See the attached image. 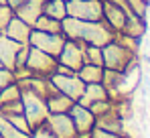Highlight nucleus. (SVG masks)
<instances>
[{
	"label": "nucleus",
	"mask_w": 150,
	"mask_h": 138,
	"mask_svg": "<svg viewBox=\"0 0 150 138\" xmlns=\"http://www.w3.org/2000/svg\"><path fill=\"white\" fill-rule=\"evenodd\" d=\"M57 57H53L49 53L37 49V47H30L28 49V57H26V67L33 71V75L37 77H51L55 71H57Z\"/></svg>",
	"instance_id": "20e7f679"
},
{
	"label": "nucleus",
	"mask_w": 150,
	"mask_h": 138,
	"mask_svg": "<svg viewBox=\"0 0 150 138\" xmlns=\"http://www.w3.org/2000/svg\"><path fill=\"white\" fill-rule=\"evenodd\" d=\"M75 73H77V77H79L83 83H101L103 67H101V65H91V63H83Z\"/></svg>",
	"instance_id": "a211bd4d"
},
{
	"label": "nucleus",
	"mask_w": 150,
	"mask_h": 138,
	"mask_svg": "<svg viewBox=\"0 0 150 138\" xmlns=\"http://www.w3.org/2000/svg\"><path fill=\"white\" fill-rule=\"evenodd\" d=\"M43 14H47L51 18H57V21H63L67 16V4L63 0H45Z\"/></svg>",
	"instance_id": "6ab92c4d"
},
{
	"label": "nucleus",
	"mask_w": 150,
	"mask_h": 138,
	"mask_svg": "<svg viewBox=\"0 0 150 138\" xmlns=\"http://www.w3.org/2000/svg\"><path fill=\"white\" fill-rule=\"evenodd\" d=\"M47 128L55 134L57 138H75L77 136V130H75V124L71 120L69 112H61V114H49L45 120Z\"/></svg>",
	"instance_id": "1a4fd4ad"
},
{
	"label": "nucleus",
	"mask_w": 150,
	"mask_h": 138,
	"mask_svg": "<svg viewBox=\"0 0 150 138\" xmlns=\"http://www.w3.org/2000/svg\"><path fill=\"white\" fill-rule=\"evenodd\" d=\"M0 138H30V134L21 132L6 116L0 114Z\"/></svg>",
	"instance_id": "412c9836"
},
{
	"label": "nucleus",
	"mask_w": 150,
	"mask_h": 138,
	"mask_svg": "<svg viewBox=\"0 0 150 138\" xmlns=\"http://www.w3.org/2000/svg\"><path fill=\"white\" fill-rule=\"evenodd\" d=\"M63 2H69V0H63Z\"/></svg>",
	"instance_id": "7c9ffc66"
},
{
	"label": "nucleus",
	"mask_w": 150,
	"mask_h": 138,
	"mask_svg": "<svg viewBox=\"0 0 150 138\" xmlns=\"http://www.w3.org/2000/svg\"><path fill=\"white\" fill-rule=\"evenodd\" d=\"M43 4H45V0H25L23 4H18L14 8V14L33 26L35 21L43 14Z\"/></svg>",
	"instance_id": "ddd939ff"
},
{
	"label": "nucleus",
	"mask_w": 150,
	"mask_h": 138,
	"mask_svg": "<svg viewBox=\"0 0 150 138\" xmlns=\"http://www.w3.org/2000/svg\"><path fill=\"white\" fill-rule=\"evenodd\" d=\"M126 18H128V12H126L124 8L112 4L110 0H103V21L110 24L116 33H122V28H124V24H126Z\"/></svg>",
	"instance_id": "f8f14e48"
},
{
	"label": "nucleus",
	"mask_w": 150,
	"mask_h": 138,
	"mask_svg": "<svg viewBox=\"0 0 150 138\" xmlns=\"http://www.w3.org/2000/svg\"><path fill=\"white\" fill-rule=\"evenodd\" d=\"M30 31H33V26H30V24H26L23 18H18V16L14 14L2 33H4L6 37H10V39H14V41H18V43H23V45H25V43H28Z\"/></svg>",
	"instance_id": "2eb2a0df"
},
{
	"label": "nucleus",
	"mask_w": 150,
	"mask_h": 138,
	"mask_svg": "<svg viewBox=\"0 0 150 138\" xmlns=\"http://www.w3.org/2000/svg\"><path fill=\"white\" fill-rule=\"evenodd\" d=\"M128 6H130V12L140 16V18H146V12H148V2L146 0H128Z\"/></svg>",
	"instance_id": "5701e85b"
},
{
	"label": "nucleus",
	"mask_w": 150,
	"mask_h": 138,
	"mask_svg": "<svg viewBox=\"0 0 150 138\" xmlns=\"http://www.w3.org/2000/svg\"><path fill=\"white\" fill-rule=\"evenodd\" d=\"M0 4H6V0H0Z\"/></svg>",
	"instance_id": "c756f323"
},
{
	"label": "nucleus",
	"mask_w": 150,
	"mask_h": 138,
	"mask_svg": "<svg viewBox=\"0 0 150 138\" xmlns=\"http://www.w3.org/2000/svg\"><path fill=\"white\" fill-rule=\"evenodd\" d=\"M69 116H71V120H73L77 134H79V132H91V128L96 126V116L91 114V110L85 108V106H79L77 102L71 106Z\"/></svg>",
	"instance_id": "9d476101"
},
{
	"label": "nucleus",
	"mask_w": 150,
	"mask_h": 138,
	"mask_svg": "<svg viewBox=\"0 0 150 138\" xmlns=\"http://www.w3.org/2000/svg\"><path fill=\"white\" fill-rule=\"evenodd\" d=\"M85 63H91V65H101V67H103L101 47H96V45H85Z\"/></svg>",
	"instance_id": "4be33fe9"
},
{
	"label": "nucleus",
	"mask_w": 150,
	"mask_h": 138,
	"mask_svg": "<svg viewBox=\"0 0 150 138\" xmlns=\"http://www.w3.org/2000/svg\"><path fill=\"white\" fill-rule=\"evenodd\" d=\"M12 81H14V73H12L10 69H6V67H0V90H2L4 85L12 83Z\"/></svg>",
	"instance_id": "cd10ccee"
},
{
	"label": "nucleus",
	"mask_w": 150,
	"mask_h": 138,
	"mask_svg": "<svg viewBox=\"0 0 150 138\" xmlns=\"http://www.w3.org/2000/svg\"><path fill=\"white\" fill-rule=\"evenodd\" d=\"M30 138H57V136L47 128V124H43V126H37V128L30 132Z\"/></svg>",
	"instance_id": "bb28decb"
},
{
	"label": "nucleus",
	"mask_w": 150,
	"mask_h": 138,
	"mask_svg": "<svg viewBox=\"0 0 150 138\" xmlns=\"http://www.w3.org/2000/svg\"><path fill=\"white\" fill-rule=\"evenodd\" d=\"M45 104H47V108H49V114H61V112H69L75 102L71 97H67L65 93H61L53 85L49 95L45 97Z\"/></svg>",
	"instance_id": "4468645a"
},
{
	"label": "nucleus",
	"mask_w": 150,
	"mask_h": 138,
	"mask_svg": "<svg viewBox=\"0 0 150 138\" xmlns=\"http://www.w3.org/2000/svg\"><path fill=\"white\" fill-rule=\"evenodd\" d=\"M138 53L130 51L128 47H124L122 43H118L116 39L110 41L105 47H101V57H103V67L114 69V71H124L136 57Z\"/></svg>",
	"instance_id": "f03ea898"
},
{
	"label": "nucleus",
	"mask_w": 150,
	"mask_h": 138,
	"mask_svg": "<svg viewBox=\"0 0 150 138\" xmlns=\"http://www.w3.org/2000/svg\"><path fill=\"white\" fill-rule=\"evenodd\" d=\"M63 43H65L63 33H43V31L33 28L30 37H28V45L30 47H37V49L53 55V57H59V53L63 49Z\"/></svg>",
	"instance_id": "423d86ee"
},
{
	"label": "nucleus",
	"mask_w": 150,
	"mask_h": 138,
	"mask_svg": "<svg viewBox=\"0 0 150 138\" xmlns=\"http://www.w3.org/2000/svg\"><path fill=\"white\" fill-rule=\"evenodd\" d=\"M91 138H130V136L122 134V132H110V130H103V128L93 126L91 128Z\"/></svg>",
	"instance_id": "393cba45"
},
{
	"label": "nucleus",
	"mask_w": 150,
	"mask_h": 138,
	"mask_svg": "<svg viewBox=\"0 0 150 138\" xmlns=\"http://www.w3.org/2000/svg\"><path fill=\"white\" fill-rule=\"evenodd\" d=\"M23 2H25V0H6V4H8V6H12V8H16V6H18V4H23Z\"/></svg>",
	"instance_id": "c85d7f7f"
},
{
	"label": "nucleus",
	"mask_w": 150,
	"mask_h": 138,
	"mask_svg": "<svg viewBox=\"0 0 150 138\" xmlns=\"http://www.w3.org/2000/svg\"><path fill=\"white\" fill-rule=\"evenodd\" d=\"M85 45L83 41H73V39H65L63 49L57 57V61L65 67H69L71 71H77L85 63Z\"/></svg>",
	"instance_id": "0eeeda50"
},
{
	"label": "nucleus",
	"mask_w": 150,
	"mask_h": 138,
	"mask_svg": "<svg viewBox=\"0 0 150 138\" xmlns=\"http://www.w3.org/2000/svg\"><path fill=\"white\" fill-rule=\"evenodd\" d=\"M21 132H25V134H30V126H28V122H26L25 114H14V116H6Z\"/></svg>",
	"instance_id": "a878e982"
},
{
	"label": "nucleus",
	"mask_w": 150,
	"mask_h": 138,
	"mask_svg": "<svg viewBox=\"0 0 150 138\" xmlns=\"http://www.w3.org/2000/svg\"><path fill=\"white\" fill-rule=\"evenodd\" d=\"M100 100H110V93L103 87V83H85V90L77 100V104L89 108L93 102H100Z\"/></svg>",
	"instance_id": "dca6fc26"
},
{
	"label": "nucleus",
	"mask_w": 150,
	"mask_h": 138,
	"mask_svg": "<svg viewBox=\"0 0 150 138\" xmlns=\"http://www.w3.org/2000/svg\"><path fill=\"white\" fill-rule=\"evenodd\" d=\"M49 79L59 92L65 93L67 97H71L73 102H77V100L81 97L83 90H85V83L77 77V73H57V71H55Z\"/></svg>",
	"instance_id": "6e6552de"
},
{
	"label": "nucleus",
	"mask_w": 150,
	"mask_h": 138,
	"mask_svg": "<svg viewBox=\"0 0 150 138\" xmlns=\"http://www.w3.org/2000/svg\"><path fill=\"white\" fill-rule=\"evenodd\" d=\"M12 16H14V8L8 4H0V33L6 28V24L10 23Z\"/></svg>",
	"instance_id": "b1692460"
},
{
	"label": "nucleus",
	"mask_w": 150,
	"mask_h": 138,
	"mask_svg": "<svg viewBox=\"0 0 150 138\" xmlns=\"http://www.w3.org/2000/svg\"><path fill=\"white\" fill-rule=\"evenodd\" d=\"M146 2H150V0H146Z\"/></svg>",
	"instance_id": "2f4dec72"
},
{
	"label": "nucleus",
	"mask_w": 150,
	"mask_h": 138,
	"mask_svg": "<svg viewBox=\"0 0 150 138\" xmlns=\"http://www.w3.org/2000/svg\"><path fill=\"white\" fill-rule=\"evenodd\" d=\"M0 67H2V65H0Z\"/></svg>",
	"instance_id": "473e14b6"
},
{
	"label": "nucleus",
	"mask_w": 150,
	"mask_h": 138,
	"mask_svg": "<svg viewBox=\"0 0 150 138\" xmlns=\"http://www.w3.org/2000/svg\"><path fill=\"white\" fill-rule=\"evenodd\" d=\"M67 16L81 21H101L103 18V0H69Z\"/></svg>",
	"instance_id": "39448f33"
},
{
	"label": "nucleus",
	"mask_w": 150,
	"mask_h": 138,
	"mask_svg": "<svg viewBox=\"0 0 150 138\" xmlns=\"http://www.w3.org/2000/svg\"><path fill=\"white\" fill-rule=\"evenodd\" d=\"M146 33H148V24H146L144 18H140V16H136V14H128L126 24H124V28H122V35L140 41Z\"/></svg>",
	"instance_id": "f3484780"
},
{
	"label": "nucleus",
	"mask_w": 150,
	"mask_h": 138,
	"mask_svg": "<svg viewBox=\"0 0 150 138\" xmlns=\"http://www.w3.org/2000/svg\"><path fill=\"white\" fill-rule=\"evenodd\" d=\"M23 114H25L26 122L30 126V132L37 126H43L47 116H49V108L45 104L43 97H39L37 93H33L30 90L23 87Z\"/></svg>",
	"instance_id": "7ed1b4c3"
},
{
	"label": "nucleus",
	"mask_w": 150,
	"mask_h": 138,
	"mask_svg": "<svg viewBox=\"0 0 150 138\" xmlns=\"http://www.w3.org/2000/svg\"><path fill=\"white\" fill-rule=\"evenodd\" d=\"M23 47V43L6 37L4 33H0V65L6 69H14V61H16V53Z\"/></svg>",
	"instance_id": "9b49d317"
},
{
	"label": "nucleus",
	"mask_w": 150,
	"mask_h": 138,
	"mask_svg": "<svg viewBox=\"0 0 150 138\" xmlns=\"http://www.w3.org/2000/svg\"><path fill=\"white\" fill-rule=\"evenodd\" d=\"M33 28H37V31H43V33H63L61 21H57V18H51V16H47V14H41V16L35 21Z\"/></svg>",
	"instance_id": "aec40b11"
},
{
	"label": "nucleus",
	"mask_w": 150,
	"mask_h": 138,
	"mask_svg": "<svg viewBox=\"0 0 150 138\" xmlns=\"http://www.w3.org/2000/svg\"><path fill=\"white\" fill-rule=\"evenodd\" d=\"M61 26H63L65 39L83 41L87 45L96 47H105L118 35L103 18L101 21H81V18H73V16H65L61 21Z\"/></svg>",
	"instance_id": "f257e3e1"
}]
</instances>
